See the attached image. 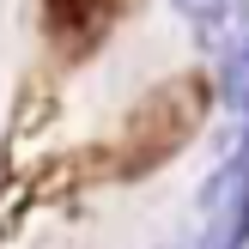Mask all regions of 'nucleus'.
Masks as SVG:
<instances>
[{
	"label": "nucleus",
	"instance_id": "f257e3e1",
	"mask_svg": "<svg viewBox=\"0 0 249 249\" xmlns=\"http://www.w3.org/2000/svg\"><path fill=\"white\" fill-rule=\"evenodd\" d=\"M219 85H225L231 116L249 128V6H237V18H231L225 43H219Z\"/></svg>",
	"mask_w": 249,
	"mask_h": 249
},
{
	"label": "nucleus",
	"instance_id": "f03ea898",
	"mask_svg": "<svg viewBox=\"0 0 249 249\" xmlns=\"http://www.w3.org/2000/svg\"><path fill=\"white\" fill-rule=\"evenodd\" d=\"M170 6L189 18V31L201 36L207 49H219L225 43V31H231V18H237V6L243 0H170Z\"/></svg>",
	"mask_w": 249,
	"mask_h": 249
}]
</instances>
